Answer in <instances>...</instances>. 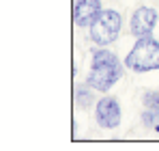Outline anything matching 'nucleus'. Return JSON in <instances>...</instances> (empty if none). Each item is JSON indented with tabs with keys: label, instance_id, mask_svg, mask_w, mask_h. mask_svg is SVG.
I'll return each instance as SVG.
<instances>
[{
	"label": "nucleus",
	"instance_id": "1",
	"mask_svg": "<svg viewBox=\"0 0 159 151\" xmlns=\"http://www.w3.org/2000/svg\"><path fill=\"white\" fill-rule=\"evenodd\" d=\"M120 78H123V63L118 61V56L110 50H95L86 84L93 91L107 93Z\"/></svg>",
	"mask_w": 159,
	"mask_h": 151
},
{
	"label": "nucleus",
	"instance_id": "2",
	"mask_svg": "<svg viewBox=\"0 0 159 151\" xmlns=\"http://www.w3.org/2000/svg\"><path fill=\"white\" fill-rule=\"evenodd\" d=\"M125 67H129L135 74L155 71L159 69V41L148 37H138L135 46L125 58Z\"/></svg>",
	"mask_w": 159,
	"mask_h": 151
},
{
	"label": "nucleus",
	"instance_id": "3",
	"mask_svg": "<svg viewBox=\"0 0 159 151\" xmlns=\"http://www.w3.org/2000/svg\"><path fill=\"white\" fill-rule=\"evenodd\" d=\"M120 26H123L120 13L114 11V9H103L99 13V17L90 26V39L97 46H110L112 41H116V37L120 32Z\"/></svg>",
	"mask_w": 159,
	"mask_h": 151
},
{
	"label": "nucleus",
	"instance_id": "4",
	"mask_svg": "<svg viewBox=\"0 0 159 151\" xmlns=\"http://www.w3.org/2000/svg\"><path fill=\"white\" fill-rule=\"evenodd\" d=\"M120 117H123V112H120V104L116 97H101V100L97 101V106H95V119H97V123L99 127H103V129H114V127H118L120 123Z\"/></svg>",
	"mask_w": 159,
	"mask_h": 151
},
{
	"label": "nucleus",
	"instance_id": "5",
	"mask_svg": "<svg viewBox=\"0 0 159 151\" xmlns=\"http://www.w3.org/2000/svg\"><path fill=\"white\" fill-rule=\"evenodd\" d=\"M159 20V13L153 7H140L135 9L131 17V35L133 37H148Z\"/></svg>",
	"mask_w": 159,
	"mask_h": 151
},
{
	"label": "nucleus",
	"instance_id": "6",
	"mask_svg": "<svg viewBox=\"0 0 159 151\" xmlns=\"http://www.w3.org/2000/svg\"><path fill=\"white\" fill-rule=\"evenodd\" d=\"M101 11V0H78L73 7V22L82 28H90Z\"/></svg>",
	"mask_w": 159,
	"mask_h": 151
},
{
	"label": "nucleus",
	"instance_id": "7",
	"mask_svg": "<svg viewBox=\"0 0 159 151\" xmlns=\"http://www.w3.org/2000/svg\"><path fill=\"white\" fill-rule=\"evenodd\" d=\"M144 112H142V123L146 127L159 129V89L144 93Z\"/></svg>",
	"mask_w": 159,
	"mask_h": 151
},
{
	"label": "nucleus",
	"instance_id": "8",
	"mask_svg": "<svg viewBox=\"0 0 159 151\" xmlns=\"http://www.w3.org/2000/svg\"><path fill=\"white\" fill-rule=\"evenodd\" d=\"M90 91H93V89H90L88 84H84V86H78V89H75V101H78L80 108H90V104L95 101V97H93Z\"/></svg>",
	"mask_w": 159,
	"mask_h": 151
},
{
	"label": "nucleus",
	"instance_id": "9",
	"mask_svg": "<svg viewBox=\"0 0 159 151\" xmlns=\"http://www.w3.org/2000/svg\"><path fill=\"white\" fill-rule=\"evenodd\" d=\"M75 2H78V0H75Z\"/></svg>",
	"mask_w": 159,
	"mask_h": 151
}]
</instances>
